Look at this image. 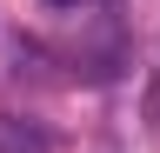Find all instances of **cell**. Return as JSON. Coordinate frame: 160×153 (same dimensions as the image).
<instances>
[{"instance_id":"obj_1","label":"cell","mask_w":160,"mask_h":153,"mask_svg":"<svg viewBox=\"0 0 160 153\" xmlns=\"http://www.w3.org/2000/svg\"><path fill=\"white\" fill-rule=\"evenodd\" d=\"M53 7H80V0H53Z\"/></svg>"}]
</instances>
